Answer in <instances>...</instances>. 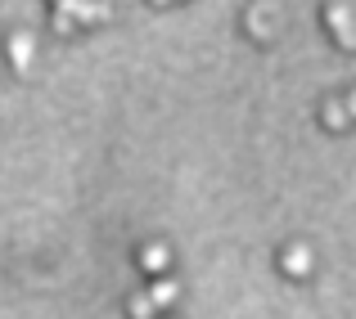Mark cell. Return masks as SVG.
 <instances>
[{
    "label": "cell",
    "instance_id": "ba28073f",
    "mask_svg": "<svg viewBox=\"0 0 356 319\" xmlns=\"http://www.w3.org/2000/svg\"><path fill=\"white\" fill-rule=\"evenodd\" d=\"M154 306H158L154 297H140V302H131V311H136V315H149V311H154Z\"/></svg>",
    "mask_w": 356,
    "mask_h": 319
},
{
    "label": "cell",
    "instance_id": "52a82bcc",
    "mask_svg": "<svg viewBox=\"0 0 356 319\" xmlns=\"http://www.w3.org/2000/svg\"><path fill=\"white\" fill-rule=\"evenodd\" d=\"M348 117H352V108H339V104H330V108H325V121H330L334 130H343V126H348Z\"/></svg>",
    "mask_w": 356,
    "mask_h": 319
},
{
    "label": "cell",
    "instance_id": "3957f363",
    "mask_svg": "<svg viewBox=\"0 0 356 319\" xmlns=\"http://www.w3.org/2000/svg\"><path fill=\"white\" fill-rule=\"evenodd\" d=\"M140 266H145V270H149V275H163V270H167V266H172V252H167V248H163V243H149V248H145V252H140Z\"/></svg>",
    "mask_w": 356,
    "mask_h": 319
},
{
    "label": "cell",
    "instance_id": "9c48e42d",
    "mask_svg": "<svg viewBox=\"0 0 356 319\" xmlns=\"http://www.w3.org/2000/svg\"><path fill=\"white\" fill-rule=\"evenodd\" d=\"M348 108H352V117H356V90H352V99H348Z\"/></svg>",
    "mask_w": 356,
    "mask_h": 319
},
{
    "label": "cell",
    "instance_id": "8992f818",
    "mask_svg": "<svg viewBox=\"0 0 356 319\" xmlns=\"http://www.w3.org/2000/svg\"><path fill=\"white\" fill-rule=\"evenodd\" d=\"M176 293H181V288H176L172 279H158V284H154V302H158V306H172Z\"/></svg>",
    "mask_w": 356,
    "mask_h": 319
},
{
    "label": "cell",
    "instance_id": "5b68a950",
    "mask_svg": "<svg viewBox=\"0 0 356 319\" xmlns=\"http://www.w3.org/2000/svg\"><path fill=\"white\" fill-rule=\"evenodd\" d=\"M77 18H86V23H99V18H108V9H99V0H77V9H72Z\"/></svg>",
    "mask_w": 356,
    "mask_h": 319
},
{
    "label": "cell",
    "instance_id": "30bf717a",
    "mask_svg": "<svg viewBox=\"0 0 356 319\" xmlns=\"http://www.w3.org/2000/svg\"><path fill=\"white\" fill-rule=\"evenodd\" d=\"M158 5H163V0H158Z\"/></svg>",
    "mask_w": 356,
    "mask_h": 319
},
{
    "label": "cell",
    "instance_id": "277c9868",
    "mask_svg": "<svg viewBox=\"0 0 356 319\" xmlns=\"http://www.w3.org/2000/svg\"><path fill=\"white\" fill-rule=\"evenodd\" d=\"M9 50H14V68H18V72H27V63H32V50H36V41H32V36H14V45H9Z\"/></svg>",
    "mask_w": 356,
    "mask_h": 319
},
{
    "label": "cell",
    "instance_id": "7a4b0ae2",
    "mask_svg": "<svg viewBox=\"0 0 356 319\" xmlns=\"http://www.w3.org/2000/svg\"><path fill=\"white\" fill-rule=\"evenodd\" d=\"M284 275H293V279L312 275V252H307L302 243H293V248H284Z\"/></svg>",
    "mask_w": 356,
    "mask_h": 319
},
{
    "label": "cell",
    "instance_id": "6da1fadb",
    "mask_svg": "<svg viewBox=\"0 0 356 319\" xmlns=\"http://www.w3.org/2000/svg\"><path fill=\"white\" fill-rule=\"evenodd\" d=\"M325 18H330L334 36H339L343 50H356V23H352V9L343 5V0H334V5H325Z\"/></svg>",
    "mask_w": 356,
    "mask_h": 319
}]
</instances>
